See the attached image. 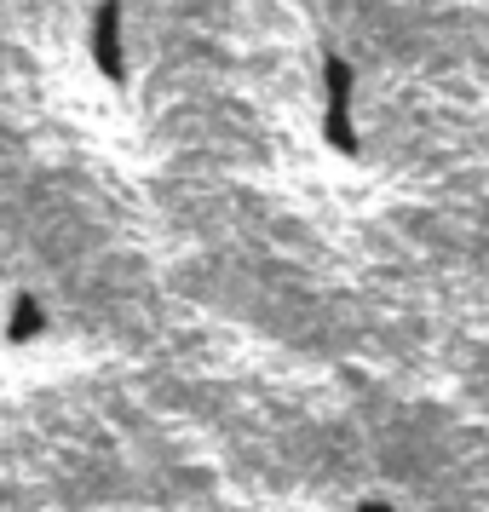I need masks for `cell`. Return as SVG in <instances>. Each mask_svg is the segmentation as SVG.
<instances>
[{
	"mask_svg": "<svg viewBox=\"0 0 489 512\" xmlns=\"http://www.w3.org/2000/svg\"><path fill=\"white\" fill-rule=\"evenodd\" d=\"M351 98H357V75L340 52H323V139L340 156H357V121H351Z\"/></svg>",
	"mask_w": 489,
	"mask_h": 512,
	"instance_id": "1",
	"label": "cell"
},
{
	"mask_svg": "<svg viewBox=\"0 0 489 512\" xmlns=\"http://www.w3.org/2000/svg\"><path fill=\"white\" fill-rule=\"evenodd\" d=\"M87 58H93L98 81L110 87H127V6L121 0H98L93 29H87Z\"/></svg>",
	"mask_w": 489,
	"mask_h": 512,
	"instance_id": "2",
	"label": "cell"
},
{
	"mask_svg": "<svg viewBox=\"0 0 489 512\" xmlns=\"http://www.w3.org/2000/svg\"><path fill=\"white\" fill-rule=\"evenodd\" d=\"M41 334H47V311H41V300H35V294H18L12 311H6V340L24 346V340H41Z\"/></svg>",
	"mask_w": 489,
	"mask_h": 512,
	"instance_id": "3",
	"label": "cell"
},
{
	"mask_svg": "<svg viewBox=\"0 0 489 512\" xmlns=\"http://www.w3.org/2000/svg\"><path fill=\"white\" fill-rule=\"evenodd\" d=\"M357 512H403L397 501H380V495H369V501H357Z\"/></svg>",
	"mask_w": 489,
	"mask_h": 512,
	"instance_id": "4",
	"label": "cell"
}]
</instances>
